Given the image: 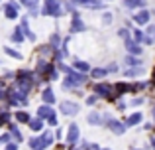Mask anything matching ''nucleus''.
Segmentation results:
<instances>
[]
</instances>
